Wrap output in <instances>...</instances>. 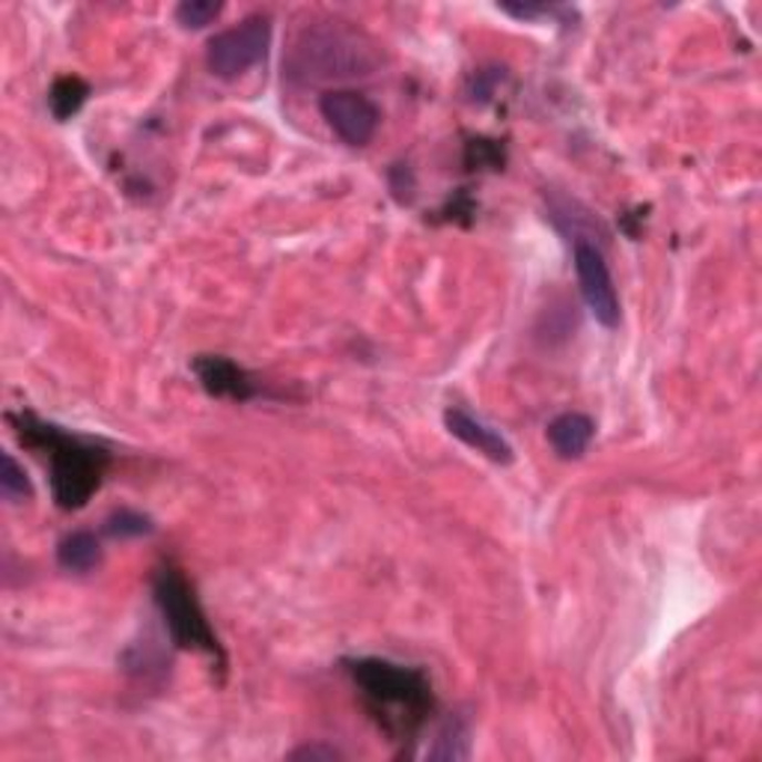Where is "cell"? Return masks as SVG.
I'll return each instance as SVG.
<instances>
[{
  "mask_svg": "<svg viewBox=\"0 0 762 762\" xmlns=\"http://www.w3.org/2000/svg\"><path fill=\"white\" fill-rule=\"evenodd\" d=\"M444 426H447L450 435H456L462 444H467V447L476 450V453H483V456L497 462V465H509L515 459L509 441L492 426H486L483 420L471 418L467 411L447 409L444 411Z\"/></svg>",
  "mask_w": 762,
  "mask_h": 762,
  "instance_id": "9",
  "label": "cell"
},
{
  "mask_svg": "<svg viewBox=\"0 0 762 762\" xmlns=\"http://www.w3.org/2000/svg\"><path fill=\"white\" fill-rule=\"evenodd\" d=\"M471 756V730L462 718H447L441 724L435 742L426 751V760L435 762H462Z\"/></svg>",
  "mask_w": 762,
  "mask_h": 762,
  "instance_id": "12",
  "label": "cell"
},
{
  "mask_svg": "<svg viewBox=\"0 0 762 762\" xmlns=\"http://www.w3.org/2000/svg\"><path fill=\"white\" fill-rule=\"evenodd\" d=\"M105 534L111 539H137V536L153 534V518L137 509H120V513L107 515Z\"/></svg>",
  "mask_w": 762,
  "mask_h": 762,
  "instance_id": "15",
  "label": "cell"
},
{
  "mask_svg": "<svg viewBox=\"0 0 762 762\" xmlns=\"http://www.w3.org/2000/svg\"><path fill=\"white\" fill-rule=\"evenodd\" d=\"M319 111H322L325 123L333 128V134L349 146H367L379 132V107L372 99L354 93V90H328L319 99Z\"/></svg>",
  "mask_w": 762,
  "mask_h": 762,
  "instance_id": "6",
  "label": "cell"
},
{
  "mask_svg": "<svg viewBox=\"0 0 762 762\" xmlns=\"http://www.w3.org/2000/svg\"><path fill=\"white\" fill-rule=\"evenodd\" d=\"M343 753L337 751V748H331V744H305V748H296V751L289 753V760H301V762H333L340 760Z\"/></svg>",
  "mask_w": 762,
  "mask_h": 762,
  "instance_id": "19",
  "label": "cell"
},
{
  "mask_svg": "<svg viewBox=\"0 0 762 762\" xmlns=\"http://www.w3.org/2000/svg\"><path fill=\"white\" fill-rule=\"evenodd\" d=\"M58 563L66 572L86 575L102 563V545L90 531H75L58 545Z\"/></svg>",
  "mask_w": 762,
  "mask_h": 762,
  "instance_id": "11",
  "label": "cell"
},
{
  "mask_svg": "<svg viewBox=\"0 0 762 762\" xmlns=\"http://www.w3.org/2000/svg\"><path fill=\"white\" fill-rule=\"evenodd\" d=\"M388 182H391L393 200L402 203V206H409V203L414 200V188H418V182H414L411 167H405V164H393L391 173H388Z\"/></svg>",
  "mask_w": 762,
  "mask_h": 762,
  "instance_id": "18",
  "label": "cell"
},
{
  "mask_svg": "<svg viewBox=\"0 0 762 762\" xmlns=\"http://www.w3.org/2000/svg\"><path fill=\"white\" fill-rule=\"evenodd\" d=\"M372 58L354 33L343 28L305 30L286 60V75L298 84H316L331 78L367 75Z\"/></svg>",
  "mask_w": 762,
  "mask_h": 762,
  "instance_id": "3",
  "label": "cell"
},
{
  "mask_svg": "<svg viewBox=\"0 0 762 762\" xmlns=\"http://www.w3.org/2000/svg\"><path fill=\"white\" fill-rule=\"evenodd\" d=\"M190 367H194V375L200 379L203 391L209 397H218V400L248 402L262 393L254 375L224 354H200V358H194Z\"/></svg>",
  "mask_w": 762,
  "mask_h": 762,
  "instance_id": "8",
  "label": "cell"
},
{
  "mask_svg": "<svg viewBox=\"0 0 762 762\" xmlns=\"http://www.w3.org/2000/svg\"><path fill=\"white\" fill-rule=\"evenodd\" d=\"M343 667L372 718L397 742L414 739L435 712V691L420 667L397 665L388 658H346Z\"/></svg>",
  "mask_w": 762,
  "mask_h": 762,
  "instance_id": "1",
  "label": "cell"
},
{
  "mask_svg": "<svg viewBox=\"0 0 762 762\" xmlns=\"http://www.w3.org/2000/svg\"><path fill=\"white\" fill-rule=\"evenodd\" d=\"M10 420L16 423L21 444L45 450L51 459V492L60 509L66 513L81 509L95 495V488L102 486L105 467L111 465V453L33 414H19V418L12 414Z\"/></svg>",
  "mask_w": 762,
  "mask_h": 762,
  "instance_id": "2",
  "label": "cell"
},
{
  "mask_svg": "<svg viewBox=\"0 0 762 762\" xmlns=\"http://www.w3.org/2000/svg\"><path fill=\"white\" fill-rule=\"evenodd\" d=\"M593 435H596V423L578 411H566L548 423V441L560 459H581L590 447Z\"/></svg>",
  "mask_w": 762,
  "mask_h": 762,
  "instance_id": "10",
  "label": "cell"
},
{
  "mask_svg": "<svg viewBox=\"0 0 762 762\" xmlns=\"http://www.w3.org/2000/svg\"><path fill=\"white\" fill-rule=\"evenodd\" d=\"M220 12H224V3H215V0H182L176 7V21L185 30H200L218 19Z\"/></svg>",
  "mask_w": 762,
  "mask_h": 762,
  "instance_id": "17",
  "label": "cell"
},
{
  "mask_svg": "<svg viewBox=\"0 0 762 762\" xmlns=\"http://www.w3.org/2000/svg\"><path fill=\"white\" fill-rule=\"evenodd\" d=\"M268 45H271V21L268 16H250L236 28L209 39L206 66L215 78L233 81L257 66L259 60L266 58Z\"/></svg>",
  "mask_w": 762,
  "mask_h": 762,
  "instance_id": "5",
  "label": "cell"
},
{
  "mask_svg": "<svg viewBox=\"0 0 762 762\" xmlns=\"http://www.w3.org/2000/svg\"><path fill=\"white\" fill-rule=\"evenodd\" d=\"M504 75H497V72H476L474 75V102H488L492 99V93H495V84L501 81Z\"/></svg>",
  "mask_w": 762,
  "mask_h": 762,
  "instance_id": "20",
  "label": "cell"
},
{
  "mask_svg": "<svg viewBox=\"0 0 762 762\" xmlns=\"http://www.w3.org/2000/svg\"><path fill=\"white\" fill-rule=\"evenodd\" d=\"M0 495H3V501H12V504L28 501V497L33 495L28 471L12 459V453H3V456H0Z\"/></svg>",
  "mask_w": 762,
  "mask_h": 762,
  "instance_id": "14",
  "label": "cell"
},
{
  "mask_svg": "<svg viewBox=\"0 0 762 762\" xmlns=\"http://www.w3.org/2000/svg\"><path fill=\"white\" fill-rule=\"evenodd\" d=\"M467 171H501L504 167V146L488 137H474L465 143Z\"/></svg>",
  "mask_w": 762,
  "mask_h": 762,
  "instance_id": "16",
  "label": "cell"
},
{
  "mask_svg": "<svg viewBox=\"0 0 762 762\" xmlns=\"http://www.w3.org/2000/svg\"><path fill=\"white\" fill-rule=\"evenodd\" d=\"M575 271H578V284H581V296L593 319L614 331L619 325V298L610 268L601 257L596 245H575Z\"/></svg>",
  "mask_w": 762,
  "mask_h": 762,
  "instance_id": "7",
  "label": "cell"
},
{
  "mask_svg": "<svg viewBox=\"0 0 762 762\" xmlns=\"http://www.w3.org/2000/svg\"><path fill=\"white\" fill-rule=\"evenodd\" d=\"M447 212H450V220H459L462 215H465V220L474 215V200L467 197L465 190H459L456 194V200H450V206H447Z\"/></svg>",
  "mask_w": 762,
  "mask_h": 762,
  "instance_id": "21",
  "label": "cell"
},
{
  "mask_svg": "<svg viewBox=\"0 0 762 762\" xmlns=\"http://www.w3.org/2000/svg\"><path fill=\"white\" fill-rule=\"evenodd\" d=\"M153 593L173 643L179 649L206 652V656L218 661V667H224V649H220L209 619H206V610H203L190 581L185 578V572L176 569L173 563L162 566V569L155 572Z\"/></svg>",
  "mask_w": 762,
  "mask_h": 762,
  "instance_id": "4",
  "label": "cell"
},
{
  "mask_svg": "<svg viewBox=\"0 0 762 762\" xmlns=\"http://www.w3.org/2000/svg\"><path fill=\"white\" fill-rule=\"evenodd\" d=\"M86 95H90V84L81 81L78 75H63L54 81L51 93H48V105H51V114L58 120H69L75 116L81 107H84Z\"/></svg>",
  "mask_w": 762,
  "mask_h": 762,
  "instance_id": "13",
  "label": "cell"
}]
</instances>
